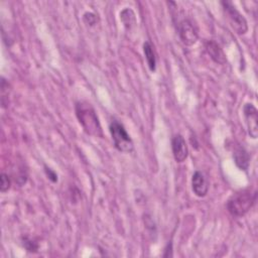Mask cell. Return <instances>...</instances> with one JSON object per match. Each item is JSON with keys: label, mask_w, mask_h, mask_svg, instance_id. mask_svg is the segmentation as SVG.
<instances>
[{"label": "cell", "mask_w": 258, "mask_h": 258, "mask_svg": "<svg viewBox=\"0 0 258 258\" xmlns=\"http://www.w3.org/2000/svg\"><path fill=\"white\" fill-rule=\"evenodd\" d=\"M76 115L84 131L95 137H102L103 130L94 108L87 102H78L76 104Z\"/></svg>", "instance_id": "1"}, {"label": "cell", "mask_w": 258, "mask_h": 258, "mask_svg": "<svg viewBox=\"0 0 258 258\" xmlns=\"http://www.w3.org/2000/svg\"><path fill=\"white\" fill-rule=\"evenodd\" d=\"M257 194L250 188L242 189L235 192L227 202V209L229 213L234 217H242L255 204Z\"/></svg>", "instance_id": "2"}, {"label": "cell", "mask_w": 258, "mask_h": 258, "mask_svg": "<svg viewBox=\"0 0 258 258\" xmlns=\"http://www.w3.org/2000/svg\"><path fill=\"white\" fill-rule=\"evenodd\" d=\"M109 130L117 150L121 152H131L133 150V141L123 124L117 120H112Z\"/></svg>", "instance_id": "3"}, {"label": "cell", "mask_w": 258, "mask_h": 258, "mask_svg": "<svg viewBox=\"0 0 258 258\" xmlns=\"http://www.w3.org/2000/svg\"><path fill=\"white\" fill-rule=\"evenodd\" d=\"M223 10L227 15V18L234 28V30L239 34H245L248 30V24L245 17L238 11L236 6L230 1H222Z\"/></svg>", "instance_id": "4"}, {"label": "cell", "mask_w": 258, "mask_h": 258, "mask_svg": "<svg viewBox=\"0 0 258 258\" xmlns=\"http://www.w3.org/2000/svg\"><path fill=\"white\" fill-rule=\"evenodd\" d=\"M178 35L185 45H192L199 39V32L196 25L189 19H183L178 24Z\"/></svg>", "instance_id": "5"}, {"label": "cell", "mask_w": 258, "mask_h": 258, "mask_svg": "<svg viewBox=\"0 0 258 258\" xmlns=\"http://www.w3.org/2000/svg\"><path fill=\"white\" fill-rule=\"evenodd\" d=\"M243 114L246 121L248 133L253 139L257 138L258 135V112L255 106L251 103H247L243 107Z\"/></svg>", "instance_id": "6"}, {"label": "cell", "mask_w": 258, "mask_h": 258, "mask_svg": "<svg viewBox=\"0 0 258 258\" xmlns=\"http://www.w3.org/2000/svg\"><path fill=\"white\" fill-rule=\"evenodd\" d=\"M172 154L176 162H183L188 154V149L184 138L181 135H175L171 140Z\"/></svg>", "instance_id": "7"}, {"label": "cell", "mask_w": 258, "mask_h": 258, "mask_svg": "<svg viewBox=\"0 0 258 258\" xmlns=\"http://www.w3.org/2000/svg\"><path fill=\"white\" fill-rule=\"evenodd\" d=\"M191 189L199 198H204L209 190V183L207 177L202 171H196L191 177Z\"/></svg>", "instance_id": "8"}, {"label": "cell", "mask_w": 258, "mask_h": 258, "mask_svg": "<svg viewBox=\"0 0 258 258\" xmlns=\"http://www.w3.org/2000/svg\"><path fill=\"white\" fill-rule=\"evenodd\" d=\"M205 48L210 57L217 63L219 64H224L227 61L226 54L224 53L223 49L220 47V45L214 41V40H209L205 43Z\"/></svg>", "instance_id": "9"}, {"label": "cell", "mask_w": 258, "mask_h": 258, "mask_svg": "<svg viewBox=\"0 0 258 258\" xmlns=\"http://www.w3.org/2000/svg\"><path fill=\"white\" fill-rule=\"evenodd\" d=\"M233 158L235 164L242 170H247L249 167L250 156L244 147L241 145H235L233 149Z\"/></svg>", "instance_id": "10"}, {"label": "cell", "mask_w": 258, "mask_h": 258, "mask_svg": "<svg viewBox=\"0 0 258 258\" xmlns=\"http://www.w3.org/2000/svg\"><path fill=\"white\" fill-rule=\"evenodd\" d=\"M143 52L148 64V68L151 72H155L156 70V56L153 49L152 44L149 41H145L143 43Z\"/></svg>", "instance_id": "11"}, {"label": "cell", "mask_w": 258, "mask_h": 258, "mask_svg": "<svg viewBox=\"0 0 258 258\" xmlns=\"http://www.w3.org/2000/svg\"><path fill=\"white\" fill-rule=\"evenodd\" d=\"M120 19L127 29H130L136 23L135 14L130 8H125L120 12Z\"/></svg>", "instance_id": "12"}, {"label": "cell", "mask_w": 258, "mask_h": 258, "mask_svg": "<svg viewBox=\"0 0 258 258\" xmlns=\"http://www.w3.org/2000/svg\"><path fill=\"white\" fill-rule=\"evenodd\" d=\"M22 244H23L24 248L29 252H35L38 249V244L28 237L22 238Z\"/></svg>", "instance_id": "13"}, {"label": "cell", "mask_w": 258, "mask_h": 258, "mask_svg": "<svg viewBox=\"0 0 258 258\" xmlns=\"http://www.w3.org/2000/svg\"><path fill=\"white\" fill-rule=\"evenodd\" d=\"M1 182H0V190L1 192H6L10 188V178L6 173H1Z\"/></svg>", "instance_id": "14"}, {"label": "cell", "mask_w": 258, "mask_h": 258, "mask_svg": "<svg viewBox=\"0 0 258 258\" xmlns=\"http://www.w3.org/2000/svg\"><path fill=\"white\" fill-rule=\"evenodd\" d=\"M85 23L89 24V25H94L97 23L98 21V17L96 14L92 13V12H87L84 14V17H83Z\"/></svg>", "instance_id": "15"}, {"label": "cell", "mask_w": 258, "mask_h": 258, "mask_svg": "<svg viewBox=\"0 0 258 258\" xmlns=\"http://www.w3.org/2000/svg\"><path fill=\"white\" fill-rule=\"evenodd\" d=\"M44 171H45V173H46L47 177H48L52 182H56V181H57V174H56L53 170H51L50 168L45 167Z\"/></svg>", "instance_id": "16"}]
</instances>
